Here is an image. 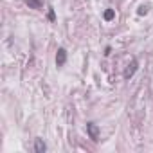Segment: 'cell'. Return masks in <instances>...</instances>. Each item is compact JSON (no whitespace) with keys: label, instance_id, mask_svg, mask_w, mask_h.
<instances>
[{"label":"cell","instance_id":"7a4b0ae2","mask_svg":"<svg viewBox=\"0 0 153 153\" xmlns=\"http://www.w3.org/2000/svg\"><path fill=\"white\" fill-rule=\"evenodd\" d=\"M137 68H139V61H137V59L133 58V59H131V63H130V65H128V67L124 68V74H123V76H124V79H130L131 76H133V74L137 72Z\"/></svg>","mask_w":153,"mask_h":153},{"label":"cell","instance_id":"ba28073f","mask_svg":"<svg viewBox=\"0 0 153 153\" xmlns=\"http://www.w3.org/2000/svg\"><path fill=\"white\" fill-rule=\"evenodd\" d=\"M49 20H54V11H52V9L49 11Z\"/></svg>","mask_w":153,"mask_h":153},{"label":"cell","instance_id":"8992f818","mask_svg":"<svg viewBox=\"0 0 153 153\" xmlns=\"http://www.w3.org/2000/svg\"><path fill=\"white\" fill-rule=\"evenodd\" d=\"M114 16H115V11H114V9H106V11H105V15H103V18H105L106 22L114 20Z\"/></svg>","mask_w":153,"mask_h":153},{"label":"cell","instance_id":"277c9868","mask_svg":"<svg viewBox=\"0 0 153 153\" xmlns=\"http://www.w3.org/2000/svg\"><path fill=\"white\" fill-rule=\"evenodd\" d=\"M45 149H47V144H45L42 139H36V140H34V151H36V153H43Z\"/></svg>","mask_w":153,"mask_h":153},{"label":"cell","instance_id":"6da1fadb","mask_svg":"<svg viewBox=\"0 0 153 153\" xmlns=\"http://www.w3.org/2000/svg\"><path fill=\"white\" fill-rule=\"evenodd\" d=\"M87 133H88V137L94 140V142H97L99 140V126L96 124V123H87Z\"/></svg>","mask_w":153,"mask_h":153},{"label":"cell","instance_id":"3957f363","mask_svg":"<svg viewBox=\"0 0 153 153\" xmlns=\"http://www.w3.org/2000/svg\"><path fill=\"white\" fill-rule=\"evenodd\" d=\"M67 63V51L65 49H58V54H56V65L58 67H63Z\"/></svg>","mask_w":153,"mask_h":153},{"label":"cell","instance_id":"5b68a950","mask_svg":"<svg viewBox=\"0 0 153 153\" xmlns=\"http://www.w3.org/2000/svg\"><path fill=\"white\" fill-rule=\"evenodd\" d=\"M25 4H27L31 9H42V7H43V2H42V0H25Z\"/></svg>","mask_w":153,"mask_h":153},{"label":"cell","instance_id":"52a82bcc","mask_svg":"<svg viewBox=\"0 0 153 153\" xmlns=\"http://www.w3.org/2000/svg\"><path fill=\"white\" fill-rule=\"evenodd\" d=\"M148 9H149V6H148V4H144V6H140V7H139V11H137V13L142 16V15H148Z\"/></svg>","mask_w":153,"mask_h":153}]
</instances>
